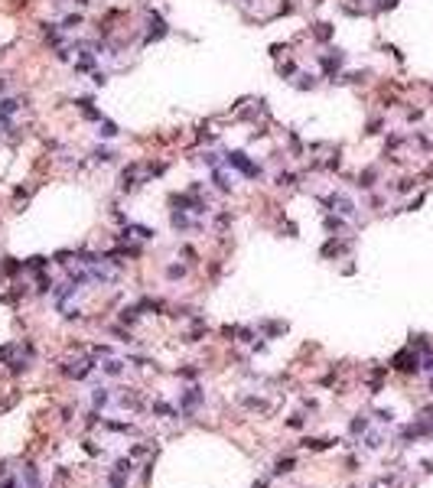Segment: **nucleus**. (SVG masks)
I'll list each match as a JSON object with an SVG mask.
<instances>
[{"instance_id":"obj_1","label":"nucleus","mask_w":433,"mask_h":488,"mask_svg":"<svg viewBox=\"0 0 433 488\" xmlns=\"http://www.w3.org/2000/svg\"><path fill=\"white\" fill-rule=\"evenodd\" d=\"M394 371H404V374H417L420 371V352H414L407 345V349L404 352H397V355H394Z\"/></svg>"},{"instance_id":"obj_2","label":"nucleus","mask_w":433,"mask_h":488,"mask_svg":"<svg viewBox=\"0 0 433 488\" xmlns=\"http://www.w3.org/2000/svg\"><path fill=\"white\" fill-rule=\"evenodd\" d=\"M95 368H98L95 358H75V361L65 364V374H69V378H75V381H82V378H88V374L95 371Z\"/></svg>"},{"instance_id":"obj_3","label":"nucleus","mask_w":433,"mask_h":488,"mask_svg":"<svg viewBox=\"0 0 433 488\" xmlns=\"http://www.w3.org/2000/svg\"><path fill=\"white\" fill-rule=\"evenodd\" d=\"M199 403H202V391H199V388H186V391H182V397H179L182 413H189V417H192Z\"/></svg>"},{"instance_id":"obj_4","label":"nucleus","mask_w":433,"mask_h":488,"mask_svg":"<svg viewBox=\"0 0 433 488\" xmlns=\"http://www.w3.org/2000/svg\"><path fill=\"white\" fill-rule=\"evenodd\" d=\"M118 407H124V410H140L143 400H140V394H137V391H124V394L118 397Z\"/></svg>"},{"instance_id":"obj_5","label":"nucleus","mask_w":433,"mask_h":488,"mask_svg":"<svg viewBox=\"0 0 433 488\" xmlns=\"http://www.w3.org/2000/svg\"><path fill=\"white\" fill-rule=\"evenodd\" d=\"M98 368H101L108 378H121V374H124V361H121V358H108V361L98 364Z\"/></svg>"},{"instance_id":"obj_6","label":"nucleus","mask_w":433,"mask_h":488,"mask_svg":"<svg viewBox=\"0 0 433 488\" xmlns=\"http://www.w3.org/2000/svg\"><path fill=\"white\" fill-rule=\"evenodd\" d=\"M375 182H378V166H368V170L358 173V186L362 189H375Z\"/></svg>"},{"instance_id":"obj_7","label":"nucleus","mask_w":433,"mask_h":488,"mask_svg":"<svg viewBox=\"0 0 433 488\" xmlns=\"http://www.w3.org/2000/svg\"><path fill=\"white\" fill-rule=\"evenodd\" d=\"M323 225H326V231H346V218L336 215V212H329V215L323 218Z\"/></svg>"},{"instance_id":"obj_8","label":"nucleus","mask_w":433,"mask_h":488,"mask_svg":"<svg viewBox=\"0 0 433 488\" xmlns=\"http://www.w3.org/2000/svg\"><path fill=\"white\" fill-rule=\"evenodd\" d=\"M417 186V179H410V176H404V179H394L391 182V192H397V195H404V192H410V189Z\"/></svg>"},{"instance_id":"obj_9","label":"nucleus","mask_w":433,"mask_h":488,"mask_svg":"<svg viewBox=\"0 0 433 488\" xmlns=\"http://www.w3.org/2000/svg\"><path fill=\"white\" fill-rule=\"evenodd\" d=\"M91 403H95V407H108L111 403V391L108 388H95L91 391Z\"/></svg>"},{"instance_id":"obj_10","label":"nucleus","mask_w":433,"mask_h":488,"mask_svg":"<svg viewBox=\"0 0 433 488\" xmlns=\"http://www.w3.org/2000/svg\"><path fill=\"white\" fill-rule=\"evenodd\" d=\"M98 137H104V140L118 137V127L111 124V121H98Z\"/></svg>"},{"instance_id":"obj_11","label":"nucleus","mask_w":433,"mask_h":488,"mask_svg":"<svg viewBox=\"0 0 433 488\" xmlns=\"http://www.w3.org/2000/svg\"><path fill=\"white\" fill-rule=\"evenodd\" d=\"M79 26H82V13H69V16H62V30H65V33L79 30Z\"/></svg>"},{"instance_id":"obj_12","label":"nucleus","mask_w":433,"mask_h":488,"mask_svg":"<svg viewBox=\"0 0 433 488\" xmlns=\"http://www.w3.org/2000/svg\"><path fill=\"white\" fill-rule=\"evenodd\" d=\"M297 88H316V75H306V72H297Z\"/></svg>"},{"instance_id":"obj_13","label":"nucleus","mask_w":433,"mask_h":488,"mask_svg":"<svg viewBox=\"0 0 433 488\" xmlns=\"http://www.w3.org/2000/svg\"><path fill=\"white\" fill-rule=\"evenodd\" d=\"M150 410L153 413H160V417H173V407H170V403H163V400H153V407H150Z\"/></svg>"},{"instance_id":"obj_14","label":"nucleus","mask_w":433,"mask_h":488,"mask_svg":"<svg viewBox=\"0 0 433 488\" xmlns=\"http://www.w3.org/2000/svg\"><path fill=\"white\" fill-rule=\"evenodd\" d=\"M381 443H385V433H378V430H375V433H368V436H365V446H368V449H378Z\"/></svg>"},{"instance_id":"obj_15","label":"nucleus","mask_w":433,"mask_h":488,"mask_svg":"<svg viewBox=\"0 0 433 488\" xmlns=\"http://www.w3.org/2000/svg\"><path fill=\"white\" fill-rule=\"evenodd\" d=\"M166 277H170V280H182V277H186V267H179V264H170V267H166Z\"/></svg>"},{"instance_id":"obj_16","label":"nucleus","mask_w":433,"mask_h":488,"mask_svg":"<svg viewBox=\"0 0 433 488\" xmlns=\"http://www.w3.org/2000/svg\"><path fill=\"white\" fill-rule=\"evenodd\" d=\"M397 147H404V137H401V133H391V137L385 140V150L391 153V150H397Z\"/></svg>"},{"instance_id":"obj_17","label":"nucleus","mask_w":433,"mask_h":488,"mask_svg":"<svg viewBox=\"0 0 433 488\" xmlns=\"http://www.w3.org/2000/svg\"><path fill=\"white\" fill-rule=\"evenodd\" d=\"M91 156H95V163H111V160H114V153H111L108 147H98Z\"/></svg>"},{"instance_id":"obj_18","label":"nucleus","mask_w":433,"mask_h":488,"mask_svg":"<svg viewBox=\"0 0 433 488\" xmlns=\"http://www.w3.org/2000/svg\"><path fill=\"white\" fill-rule=\"evenodd\" d=\"M137 319H140V310H124V312H121V322H124V325H134Z\"/></svg>"},{"instance_id":"obj_19","label":"nucleus","mask_w":433,"mask_h":488,"mask_svg":"<svg viewBox=\"0 0 433 488\" xmlns=\"http://www.w3.org/2000/svg\"><path fill=\"white\" fill-rule=\"evenodd\" d=\"M23 479H26V485H40V472H36V465H26Z\"/></svg>"},{"instance_id":"obj_20","label":"nucleus","mask_w":433,"mask_h":488,"mask_svg":"<svg viewBox=\"0 0 433 488\" xmlns=\"http://www.w3.org/2000/svg\"><path fill=\"white\" fill-rule=\"evenodd\" d=\"M365 430H368V417H355L352 420V433L358 436V433H365Z\"/></svg>"},{"instance_id":"obj_21","label":"nucleus","mask_w":433,"mask_h":488,"mask_svg":"<svg viewBox=\"0 0 433 488\" xmlns=\"http://www.w3.org/2000/svg\"><path fill=\"white\" fill-rule=\"evenodd\" d=\"M287 472H293V459H280L277 462V475H287Z\"/></svg>"},{"instance_id":"obj_22","label":"nucleus","mask_w":433,"mask_h":488,"mask_svg":"<svg viewBox=\"0 0 433 488\" xmlns=\"http://www.w3.org/2000/svg\"><path fill=\"white\" fill-rule=\"evenodd\" d=\"M316 36H319V39L326 43V39L332 36V26H329V23H319V30H316Z\"/></svg>"},{"instance_id":"obj_23","label":"nucleus","mask_w":433,"mask_h":488,"mask_svg":"<svg viewBox=\"0 0 433 488\" xmlns=\"http://www.w3.org/2000/svg\"><path fill=\"white\" fill-rule=\"evenodd\" d=\"M280 75H287V78L297 75V62H284V65H280Z\"/></svg>"},{"instance_id":"obj_24","label":"nucleus","mask_w":433,"mask_h":488,"mask_svg":"<svg viewBox=\"0 0 433 488\" xmlns=\"http://www.w3.org/2000/svg\"><path fill=\"white\" fill-rule=\"evenodd\" d=\"M407 121H410V124H417V121H424V111H420V108L407 111Z\"/></svg>"},{"instance_id":"obj_25","label":"nucleus","mask_w":433,"mask_h":488,"mask_svg":"<svg viewBox=\"0 0 433 488\" xmlns=\"http://www.w3.org/2000/svg\"><path fill=\"white\" fill-rule=\"evenodd\" d=\"M91 82H95V85H104V82H108V72H95V75H91Z\"/></svg>"},{"instance_id":"obj_26","label":"nucleus","mask_w":433,"mask_h":488,"mask_svg":"<svg viewBox=\"0 0 433 488\" xmlns=\"http://www.w3.org/2000/svg\"><path fill=\"white\" fill-rule=\"evenodd\" d=\"M20 488H36V485H20Z\"/></svg>"}]
</instances>
